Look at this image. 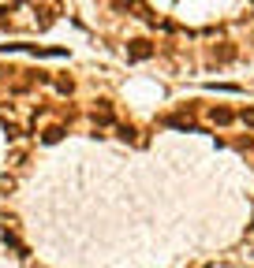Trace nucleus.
I'll list each match as a JSON object with an SVG mask.
<instances>
[{"instance_id": "423d86ee", "label": "nucleus", "mask_w": 254, "mask_h": 268, "mask_svg": "<svg viewBox=\"0 0 254 268\" xmlns=\"http://www.w3.org/2000/svg\"><path fill=\"white\" fill-rule=\"evenodd\" d=\"M239 119L247 123V127H254V108H243V112H239Z\"/></svg>"}, {"instance_id": "20e7f679", "label": "nucleus", "mask_w": 254, "mask_h": 268, "mask_svg": "<svg viewBox=\"0 0 254 268\" xmlns=\"http://www.w3.org/2000/svg\"><path fill=\"white\" fill-rule=\"evenodd\" d=\"M41 138H45V142H49V146H53V142H60V138H64V130H60V127H49V130L41 134Z\"/></svg>"}, {"instance_id": "f03ea898", "label": "nucleus", "mask_w": 254, "mask_h": 268, "mask_svg": "<svg viewBox=\"0 0 254 268\" xmlns=\"http://www.w3.org/2000/svg\"><path fill=\"white\" fill-rule=\"evenodd\" d=\"M213 56H217L221 63H228V60H236V45H221V49H213Z\"/></svg>"}, {"instance_id": "6e6552de", "label": "nucleus", "mask_w": 254, "mask_h": 268, "mask_svg": "<svg viewBox=\"0 0 254 268\" xmlns=\"http://www.w3.org/2000/svg\"><path fill=\"white\" fill-rule=\"evenodd\" d=\"M112 8H120V12H124V8H135V0H112Z\"/></svg>"}, {"instance_id": "0eeeda50", "label": "nucleus", "mask_w": 254, "mask_h": 268, "mask_svg": "<svg viewBox=\"0 0 254 268\" xmlns=\"http://www.w3.org/2000/svg\"><path fill=\"white\" fill-rule=\"evenodd\" d=\"M56 90H60V93H71L75 86H71V79H60V82H56Z\"/></svg>"}, {"instance_id": "f257e3e1", "label": "nucleus", "mask_w": 254, "mask_h": 268, "mask_svg": "<svg viewBox=\"0 0 254 268\" xmlns=\"http://www.w3.org/2000/svg\"><path fill=\"white\" fill-rule=\"evenodd\" d=\"M127 56H131V60H149V56H154V45H149V41H131Z\"/></svg>"}, {"instance_id": "39448f33", "label": "nucleus", "mask_w": 254, "mask_h": 268, "mask_svg": "<svg viewBox=\"0 0 254 268\" xmlns=\"http://www.w3.org/2000/svg\"><path fill=\"white\" fill-rule=\"evenodd\" d=\"M168 123H172V127H180V130H194L191 119H168Z\"/></svg>"}, {"instance_id": "7ed1b4c3", "label": "nucleus", "mask_w": 254, "mask_h": 268, "mask_svg": "<svg viewBox=\"0 0 254 268\" xmlns=\"http://www.w3.org/2000/svg\"><path fill=\"white\" fill-rule=\"evenodd\" d=\"M210 119H213V123H221V127H224V123H232L236 116H232L228 108H213V112H210Z\"/></svg>"}]
</instances>
